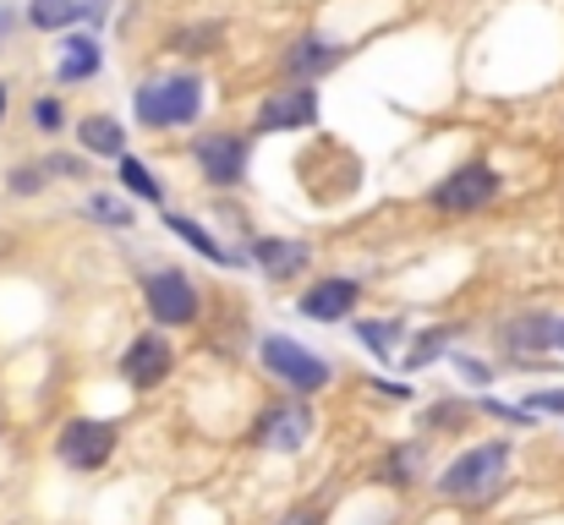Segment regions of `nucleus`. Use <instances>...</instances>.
<instances>
[{
	"label": "nucleus",
	"instance_id": "obj_26",
	"mask_svg": "<svg viewBox=\"0 0 564 525\" xmlns=\"http://www.w3.org/2000/svg\"><path fill=\"white\" fill-rule=\"evenodd\" d=\"M33 121H39V132H61V127H66V116H61L55 99H39V105H33Z\"/></svg>",
	"mask_w": 564,
	"mask_h": 525
},
{
	"label": "nucleus",
	"instance_id": "obj_9",
	"mask_svg": "<svg viewBox=\"0 0 564 525\" xmlns=\"http://www.w3.org/2000/svg\"><path fill=\"white\" fill-rule=\"evenodd\" d=\"M143 296H149V313H154L160 329H187L192 318H197V291H192L187 274H176V269L149 274L143 280Z\"/></svg>",
	"mask_w": 564,
	"mask_h": 525
},
{
	"label": "nucleus",
	"instance_id": "obj_8",
	"mask_svg": "<svg viewBox=\"0 0 564 525\" xmlns=\"http://www.w3.org/2000/svg\"><path fill=\"white\" fill-rule=\"evenodd\" d=\"M55 455H61V466H72V471H99V466L116 455V427H110V422H94V416H77V422L61 427Z\"/></svg>",
	"mask_w": 564,
	"mask_h": 525
},
{
	"label": "nucleus",
	"instance_id": "obj_7",
	"mask_svg": "<svg viewBox=\"0 0 564 525\" xmlns=\"http://www.w3.org/2000/svg\"><path fill=\"white\" fill-rule=\"evenodd\" d=\"M192 160H197V171H203L208 186H241L252 149H247L241 132H203V138L192 143Z\"/></svg>",
	"mask_w": 564,
	"mask_h": 525
},
{
	"label": "nucleus",
	"instance_id": "obj_32",
	"mask_svg": "<svg viewBox=\"0 0 564 525\" xmlns=\"http://www.w3.org/2000/svg\"><path fill=\"white\" fill-rule=\"evenodd\" d=\"M0 22H11V11H6V6H0Z\"/></svg>",
	"mask_w": 564,
	"mask_h": 525
},
{
	"label": "nucleus",
	"instance_id": "obj_5",
	"mask_svg": "<svg viewBox=\"0 0 564 525\" xmlns=\"http://www.w3.org/2000/svg\"><path fill=\"white\" fill-rule=\"evenodd\" d=\"M258 361H263L291 394H318V389L335 378L324 356H313V350L302 346V340H291V335H269V340L258 346Z\"/></svg>",
	"mask_w": 564,
	"mask_h": 525
},
{
	"label": "nucleus",
	"instance_id": "obj_24",
	"mask_svg": "<svg viewBox=\"0 0 564 525\" xmlns=\"http://www.w3.org/2000/svg\"><path fill=\"white\" fill-rule=\"evenodd\" d=\"M171 50H182V55H208V50H219V28H187V33L171 39Z\"/></svg>",
	"mask_w": 564,
	"mask_h": 525
},
{
	"label": "nucleus",
	"instance_id": "obj_27",
	"mask_svg": "<svg viewBox=\"0 0 564 525\" xmlns=\"http://www.w3.org/2000/svg\"><path fill=\"white\" fill-rule=\"evenodd\" d=\"M527 411H532V416H538V411L564 416V389H543V394H532V400H527Z\"/></svg>",
	"mask_w": 564,
	"mask_h": 525
},
{
	"label": "nucleus",
	"instance_id": "obj_3",
	"mask_svg": "<svg viewBox=\"0 0 564 525\" xmlns=\"http://www.w3.org/2000/svg\"><path fill=\"white\" fill-rule=\"evenodd\" d=\"M494 340L505 350V361H516V367H549L554 356H564V318H554V313H527V318L499 324Z\"/></svg>",
	"mask_w": 564,
	"mask_h": 525
},
{
	"label": "nucleus",
	"instance_id": "obj_25",
	"mask_svg": "<svg viewBox=\"0 0 564 525\" xmlns=\"http://www.w3.org/2000/svg\"><path fill=\"white\" fill-rule=\"evenodd\" d=\"M6 186H11L17 197H33V192H44V171H39V165H17Z\"/></svg>",
	"mask_w": 564,
	"mask_h": 525
},
{
	"label": "nucleus",
	"instance_id": "obj_18",
	"mask_svg": "<svg viewBox=\"0 0 564 525\" xmlns=\"http://www.w3.org/2000/svg\"><path fill=\"white\" fill-rule=\"evenodd\" d=\"M116 175H121V186H127L132 197H143V203L165 208V181L149 171L143 160H132V154H116Z\"/></svg>",
	"mask_w": 564,
	"mask_h": 525
},
{
	"label": "nucleus",
	"instance_id": "obj_16",
	"mask_svg": "<svg viewBox=\"0 0 564 525\" xmlns=\"http://www.w3.org/2000/svg\"><path fill=\"white\" fill-rule=\"evenodd\" d=\"M66 88L72 83H88V77H99V39H88V33H72L66 39V55H61V72H55Z\"/></svg>",
	"mask_w": 564,
	"mask_h": 525
},
{
	"label": "nucleus",
	"instance_id": "obj_29",
	"mask_svg": "<svg viewBox=\"0 0 564 525\" xmlns=\"http://www.w3.org/2000/svg\"><path fill=\"white\" fill-rule=\"evenodd\" d=\"M455 367H460L471 383H488V367H482V361H466V356H455Z\"/></svg>",
	"mask_w": 564,
	"mask_h": 525
},
{
	"label": "nucleus",
	"instance_id": "obj_15",
	"mask_svg": "<svg viewBox=\"0 0 564 525\" xmlns=\"http://www.w3.org/2000/svg\"><path fill=\"white\" fill-rule=\"evenodd\" d=\"M77 143H83L88 154H99V160L127 154V132H121L116 116H83V121H77Z\"/></svg>",
	"mask_w": 564,
	"mask_h": 525
},
{
	"label": "nucleus",
	"instance_id": "obj_11",
	"mask_svg": "<svg viewBox=\"0 0 564 525\" xmlns=\"http://www.w3.org/2000/svg\"><path fill=\"white\" fill-rule=\"evenodd\" d=\"M307 433H313L307 405H274V411H263V422L252 427V444H258V449H280V455H291V449L307 444Z\"/></svg>",
	"mask_w": 564,
	"mask_h": 525
},
{
	"label": "nucleus",
	"instance_id": "obj_12",
	"mask_svg": "<svg viewBox=\"0 0 564 525\" xmlns=\"http://www.w3.org/2000/svg\"><path fill=\"white\" fill-rule=\"evenodd\" d=\"M362 302V285L357 280H318L313 291H302V318H313V324H340V318H351V307Z\"/></svg>",
	"mask_w": 564,
	"mask_h": 525
},
{
	"label": "nucleus",
	"instance_id": "obj_19",
	"mask_svg": "<svg viewBox=\"0 0 564 525\" xmlns=\"http://www.w3.org/2000/svg\"><path fill=\"white\" fill-rule=\"evenodd\" d=\"M165 225H171V230H176V236L187 241L192 252H203L208 263H219V269H236V263H230V252H225V247H219V241H214V236H208L203 225H192L187 214H165Z\"/></svg>",
	"mask_w": 564,
	"mask_h": 525
},
{
	"label": "nucleus",
	"instance_id": "obj_4",
	"mask_svg": "<svg viewBox=\"0 0 564 525\" xmlns=\"http://www.w3.org/2000/svg\"><path fill=\"white\" fill-rule=\"evenodd\" d=\"M499 186H505V175L494 171V165H460V171H449L433 192H427V203H433V214H449V219H466V214H477V208H488L494 197H499Z\"/></svg>",
	"mask_w": 564,
	"mask_h": 525
},
{
	"label": "nucleus",
	"instance_id": "obj_17",
	"mask_svg": "<svg viewBox=\"0 0 564 525\" xmlns=\"http://www.w3.org/2000/svg\"><path fill=\"white\" fill-rule=\"evenodd\" d=\"M83 17H88L83 0H28V28H39V33H61Z\"/></svg>",
	"mask_w": 564,
	"mask_h": 525
},
{
	"label": "nucleus",
	"instance_id": "obj_22",
	"mask_svg": "<svg viewBox=\"0 0 564 525\" xmlns=\"http://www.w3.org/2000/svg\"><path fill=\"white\" fill-rule=\"evenodd\" d=\"M357 340L373 350V356H389L394 340H400V324H394V318H383V324H357Z\"/></svg>",
	"mask_w": 564,
	"mask_h": 525
},
{
	"label": "nucleus",
	"instance_id": "obj_10",
	"mask_svg": "<svg viewBox=\"0 0 564 525\" xmlns=\"http://www.w3.org/2000/svg\"><path fill=\"white\" fill-rule=\"evenodd\" d=\"M171 367H176V350H171V340L160 329L154 335H138L132 346L121 350V378L132 389H160L171 378Z\"/></svg>",
	"mask_w": 564,
	"mask_h": 525
},
{
	"label": "nucleus",
	"instance_id": "obj_14",
	"mask_svg": "<svg viewBox=\"0 0 564 525\" xmlns=\"http://www.w3.org/2000/svg\"><path fill=\"white\" fill-rule=\"evenodd\" d=\"M307 241H285V236H258L252 241V263L269 274V280H291V274H302L307 269Z\"/></svg>",
	"mask_w": 564,
	"mask_h": 525
},
{
	"label": "nucleus",
	"instance_id": "obj_13",
	"mask_svg": "<svg viewBox=\"0 0 564 525\" xmlns=\"http://www.w3.org/2000/svg\"><path fill=\"white\" fill-rule=\"evenodd\" d=\"M346 55H351V44H340V39H324V33H302V39L285 50V72H291V77H318V72L340 66Z\"/></svg>",
	"mask_w": 564,
	"mask_h": 525
},
{
	"label": "nucleus",
	"instance_id": "obj_21",
	"mask_svg": "<svg viewBox=\"0 0 564 525\" xmlns=\"http://www.w3.org/2000/svg\"><path fill=\"white\" fill-rule=\"evenodd\" d=\"M422 460H427V449H422V444H405V449H394V455H389V471H383V482H389V488H411V482H416V471H422Z\"/></svg>",
	"mask_w": 564,
	"mask_h": 525
},
{
	"label": "nucleus",
	"instance_id": "obj_6",
	"mask_svg": "<svg viewBox=\"0 0 564 525\" xmlns=\"http://www.w3.org/2000/svg\"><path fill=\"white\" fill-rule=\"evenodd\" d=\"M313 121H318V94H313L307 83H296V88H274V94L258 105L252 132H258V138H280V132H307Z\"/></svg>",
	"mask_w": 564,
	"mask_h": 525
},
{
	"label": "nucleus",
	"instance_id": "obj_23",
	"mask_svg": "<svg viewBox=\"0 0 564 525\" xmlns=\"http://www.w3.org/2000/svg\"><path fill=\"white\" fill-rule=\"evenodd\" d=\"M88 214H94L99 225H116V230H127V225H132V208H127V203H116V197H105V192H99V197H88Z\"/></svg>",
	"mask_w": 564,
	"mask_h": 525
},
{
	"label": "nucleus",
	"instance_id": "obj_28",
	"mask_svg": "<svg viewBox=\"0 0 564 525\" xmlns=\"http://www.w3.org/2000/svg\"><path fill=\"white\" fill-rule=\"evenodd\" d=\"M44 171H55V175H88V165H83V160H72V154H50V160H44Z\"/></svg>",
	"mask_w": 564,
	"mask_h": 525
},
{
	"label": "nucleus",
	"instance_id": "obj_31",
	"mask_svg": "<svg viewBox=\"0 0 564 525\" xmlns=\"http://www.w3.org/2000/svg\"><path fill=\"white\" fill-rule=\"evenodd\" d=\"M0 116H6V83H0Z\"/></svg>",
	"mask_w": 564,
	"mask_h": 525
},
{
	"label": "nucleus",
	"instance_id": "obj_2",
	"mask_svg": "<svg viewBox=\"0 0 564 525\" xmlns=\"http://www.w3.org/2000/svg\"><path fill=\"white\" fill-rule=\"evenodd\" d=\"M132 110L149 132H165V127H192L203 116V77L176 72V77H143L138 94H132Z\"/></svg>",
	"mask_w": 564,
	"mask_h": 525
},
{
	"label": "nucleus",
	"instance_id": "obj_1",
	"mask_svg": "<svg viewBox=\"0 0 564 525\" xmlns=\"http://www.w3.org/2000/svg\"><path fill=\"white\" fill-rule=\"evenodd\" d=\"M505 482H510V444L494 438V444H477V449H466L460 460H449L444 477H438V493H444L449 504L477 510V504L499 499Z\"/></svg>",
	"mask_w": 564,
	"mask_h": 525
},
{
	"label": "nucleus",
	"instance_id": "obj_20",
	"mask_svg": "<svg viewBox=\"0 0 564 525\" xmlns=\"http://www.w3.org/2000/svg\"><path fill=\"white\" fill-rule=\"evenodd\" d=\"M455 340V324H438V329H427V335H416L411 340V350H405V367L416 372V367H433L438 356H444V346Z\"/></svg>",
	"mask_w": 564,
	"mask_h": 525
},
{
	"label": "nucleus",
	"instance_id": "obj_30",
	"mask_svg": "<svg viewBox=\"0 0 564 525\" xmlns=\"http://www.w3.org/2000/svg\"><path fill=\"white\" fill-rule=\"evenodd\" d=\"M280 525H318V515H291V521H280Z\"/></svg>",
	"mask_w": 564,
	"mask_h": 525
}]
</instances>
